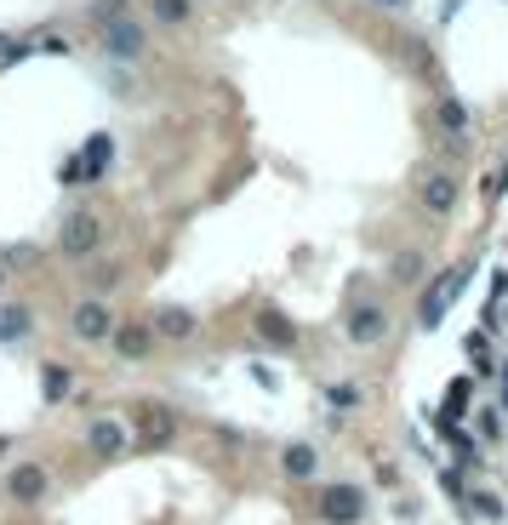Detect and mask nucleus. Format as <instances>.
<instances>
[{"instance_id":"1","label":"nucleus","mask_w":508,"mask_h":525,"mask_svg":"<svg viewBox=\"0 0 508 525\" xmlns=\"http://www.w3.org/2000/svg\"><path fill=\"white\" fill-rule=\"evenodd\" d=\"M126 423H132V445L137 452H166V445L177 440V411L172 406H160V400H137V406L126 411Z\"/></svg>"},{"instance_id":"2","label":"nucleus","mask_w":508,"mask_h":525,"mask_svg":"<svg viewBox=\"0 0 508 525\" xmlns=\"http://www.w3.org/2000/svg\"><path fill=\"white\" fill-rule=\"evenodd\" d=\"M463 280H469V262H457V269H445L440 280L423 291V303H418V326H423V331H435L440 320H445V308L457 303V291H463Z\"/></svg>"},{"instance_id":"3","label":"nucleus","mask_w":508,"mask_h":525,"mask_svg":"<svg viewBox=\"0 0 508 525\" xmlns=\"http://www.w3.org/2000/svg\"><path fill=\"white\" fill-rule=\"evenodd\" d=\"M320 520L326 525H354L366 514V491L360 486H320Z\"/></svg>"},{"instance_id":"4","label":"nucleus","mask_w":508,"mask_h":525,"mask_svg":"<svg viewBox=\"0 0 508 525\" xmlns=\"http://www.w3.org/2000/svg\"><path fill=\"white\" fill-rule=\"evenodd\" d=\"M57 245H64V257H91L103 245V223L91 218V211H69L64 218V235H57Z\"/></svg>"},{"instance_id":"5","label":"nucleus","mask_w":508,"mask_h":525,"mask_svg":"<svg viewBox=\"0 0 508 525\" xmlns=\"http://www.w3.org/2000/svg\"><path fill=\"white\" fill-rule=\"evenodd\" d=\"M6 497H12V503H23V508L46 503V469H40V462H12V474H6Z\"/></svg>"},{"instance_id":"6","label":"nucleus","mask_w":508,"mask_h":525,"mask_svg":"<svg viewBox=\"0 0 508 525\" xmlns=\"http://www.w3.org/2000/svg\"><path fill=\"white\" fill-rule=\"evenodd\" d=\"M98 35H103V46H109V57H120V64L143 57V46H149V35L137 29V18H120V23H109V29H98Z\"/></svg>"},{"instance_id":"7","label":"nucleus","mask_w":508,"mask_h":525,"mask_svg":"<svg viewBox=\"0 0 508 525\" xmlns=\"http://www.w3.org/2000/svg\"><path fill=\"white\" fill-rule=\"evenodd\" d=\"M74 337H86V343H103V337H115V314L103 308L98 297L74 308Z\"/></svg>"},{"instance_id":"8","label":"nucleus","mask_w":508,"mask_h":525,"mask_svg":"<svg viewBox=\"0 0 508 525\" xmlns=\"http://www.w3.org/2000/svg\"><path fill=\"white\" fill-rule=\"evenodd\" d=\"M383 331H389V314H383V308L377 303H360V308H354V314H349V337H354V343H383Z\"/></svg>"},{"instance_id":"9","label":"nucleus","mask_w":508,"mask_h":525,"mask_svg":"<svg viewBox=\"0 0 508 525\" xmlns=\"http://www.w3.org/2000/svg\"><path fill=\"white\" fill-rule=\"evenodd\" d=\"M86 445H91V457H120L126 452V428H120L115 417H98V423L86 428Z\"/></svg>"},{"instance_id":"10","label":"nucleus","mask_w":508,"mask_h":525,"mask_svg":"<svg viewBox=\"0 0 508 525\" xmlns=\"http://www.w3.org/2000/svg\"><path fill=\"white\" fill-rule=\"evenodd\" d=\"M149 349H155V331H149V326H137V320L115 326V354H120V360H143Z\"/></svg>"},{"instance_id":"11","label":"nucleus","mask_w":508,"mask_h":525,"mask_svg":"<svg viewBox=\"0 0 508 525\" xmlns=\"http://www.w3.org/2000/svg\"><path fill=\"white\" fill-rule=\"evenodd\" d=\"M109 154H115V143H109V137H91V143L81 149V160H74V177L98 183L103 172H109Z\"/></svg>"},{"instance_id":"12","label":"nucleus","mask_w":508,"mask_h":525,"mask_svg":"<svg viewBox=\"0 0 508 525\" xmlns=\"http://www.w3.org/2000/svg\"><path fill=\"white\" fill-rule=\"evenodd\" d=\"M257 337L274 343V349H291V343H297V326H291L280 308H263V314H257Z\"/></svg>"},{"instance_id":"13","label":"nucleus","mask_w":508,"mask_h":525,"mask_svg":"<svg viewBox=\"0 0 508 525\" xmlns=\"http://www.w3.org/2000/svg\"><path fill=\"white\" fill-rule=\"evenodd\" d=\"M423 206H428V211H435V218H445V211H452V206H457V183H452V177H445V172H435V177H428V183H423Z\"/></svg>"},{"instance_id":"14","label":"nucleus","mask_w":508,"mask_h":525,"mask_svg":"<svg viewBox=\"0 0 508 525\" xmlns=\"http://www.w3.org/2000/svg\"><path fill=\"white\" fill-rule=\"evenodd\" d=\"M280 469L291 474V480H309V474L320 469V457H314V445H286V457H280Z\"/></svg>"},{"instance_id":"15","label":"nucleus","mask_w":508,"mask_h":525,"mask_svg":"<svg viewBox=\"0 0 508 525\" xmlns=\"http://www.w3.org/2000/svg\"><path fill=\"white\" fill-rule=\"evenodd\" d=\"M40 394H46V400H64V394H69V366H64V360H46V366H40Z\"/></svg>"},{"instance_id":"16","label":"nucleus","mask_w":508,"mask_h":525,"mask_svg":"<svg viewBox=\"0 0 508 525\" xmlns=\"http://www.w3.org/2000/svg\"><path fill=\"white\" fill-rule=\"evenodd\" d=\"M155 331L160 337H194V314H189V308H160Z\"/></svg>"},{"instance_id":"17","label":"nucleus","mask_w":508,"mask_h":525,"mask_svg":"<svg viewBox=\"0 0 508 525\" xmlns=\"http://www.w3.org/2000/svg\"><path fill=\"white\" fill-rule=\"evenodd\" d=\"M469 360H474V372H480V377L497 372V360H491V337H486V331H469Z\"/></svg>"},{"instance_id":"18","label":"nucleus","mask_w":508,"mask_h":525,"mask_svg":"<svg viewBox=\"0 0 508 525\" xmlns=\"http://www.w3.org/2000/svg\"><path fill=\"white\" fill-rule=\"evenodd\" d=\"M23 331H29V308H18V303L0 308V343H18Z\"/></svg>"},{"instance_id":"19","label":"nucleus","mask_w":508,"mask_h":525,"mask_svg":"<svg viewBox=\"0 0 508 525\" xmlns=\"http://www.w3.org/2000/svg\"><path fill=\"white\" fill-rule=\"evenodd\" d=\"M497 435H503V411L480 406V411H474V440H497Z\"/></svg>"},{"instance_id":"20","label":"nucleus","mask_w":508,"mask_h":525,"mask_svg":"<svg viewBox=\"0 0 508 525\" xmlns=\"http://www.w3.org/2000/svg\"><path fill=\"white\" fill-rule=\"evenodd\" d=\"M469 508H474L480 520H508V508H503V497H497V491H474V497H469Z\"/></svg>"},{"instance_id":"21","label":"nucleus","mask_w":508,"mask_h":525,"mask_svg":"<svg viewBox=\"0 0 508 525\" xmlns=\"http://www.w3.org/2000/svg\"><path fill=\"white\" fill-rule=\"evenodd\" d=\"M440 126L445 132H469V109L457 98H440Z\"/></svg>"},{"instance_id":"22","label":"nucleus","mask_w":508,"mask_h":525,"mask_svg":"<svg viewBox=\"0 0 508 525\" xmlns=\"http://www.w3.org/2000/svg\"><path fill=\"white\" fill-rule=\"evenodd\" d=\"M120 18H126V0H91V23H98V29H109Z\"/></svg>"},{"instance_id":"23","label":"nucleus","mask_w":508,"mask_h":525,"mask_svg":"<svg viewBox=\"0 0 508 525\" xmlns=\"http://www.w3.org/2000/svg\"><path fill=\"white\" fill-rule=\"evenodd\" d=\"M189 12H194V0H155V18L160 23H183Z\"/></svg>"},{"instance_id":"24","label":"nucleus","mask_w":508,"mask_h":525,"mask_svg":"<svg viewBox=\"0 0 508 525\" xmlns=\"http://www.w3.org/2000/svg\"><path fill=\"white\" fill-rule=\"evenodd\" d=\"M418 274H423V257H418V252H400V257H394V280H406V286H411Z\"/></svg>"},{"instance_id":"25","label":"nucleus","mask_w":508,"mask_h":525,"mask_svg":"<svg viewBox=\"0 0 508 525\" xmlns=\"http://www.w3.org/2000/svg\"><path fill=\"white\" fill-rule=\"evenodd\" d=\"M326 400H331L337 411H349V406H360V389H349V383H337V389H331Z\"/></svg>"},{"instance_id":"26","label":"nucleus","mask_w":508,"mask_h":525,"mask_svg":"<svg viewBox=\"0 0 508 525\" xmlns=\"http://www.w3.org/2000/svg\"><path fill=\"white\" fill-rule=\"evenodd\" d=\"M120 280V269H98V274H91V286H98V291H109Z\"/></svg>"},{"instance_id":"27","label":"nucleus","mask_w":508,"mask_h":525,"mask_svg":"<svg viewBox=\"0 0 508 525\" xmlns=\"http://www.w3.org/2000/svg\"><path fill=\"white\" fill-rule=\"evenodd\" d=\"M503 366H508V360H503ZM497 411H508V377H503V406H497Z\"/></svg>"},{"instance_id":"28","label":"nucleus","mask_w":508,"mask_h":525,"mask_svg":"<svg viewBox=\"0 0 508 525\" xmlns=\"http://www.w3.org/2000/svg\"><path fill=\"white\" fill-rule=\"evenodd\" d=\"M377 6H406V0H377Z\"/></svg>"},{"instance_id":"29","label":"nucleus","mask_w":508,"mask_h":525,"mask_svg":"<svg viewBox=\"0 0 508 525\" xmlns=\"http://www.w3.org/2000/svg\"><path fill=\"white\" fill-rule=\"evenodd\" d=\"M497 286H503V291H508V274H503V280H497Z\"/></svg>"},{"instance_id":"30","label":"nucleus","mask_w":508,"mask_h":525,"mask_svg":"<svg viewBox=\"0 0 508 525\" xmlns=\"http://www.w3.org/2000/svg\"><path fill=\"white\" fill-rule=\"evenodd\" d=\"M0 286H6V269H0Z\"/></svg>"}]
</instances>
